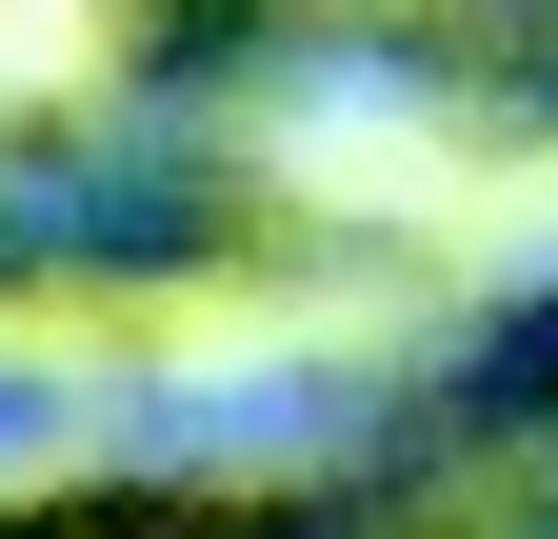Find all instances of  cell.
<instances>
[{
	"instance_id": "1",
	"label": "cell",
	"mask_w": 558,
	"mask_h": 539,
	"mask_svg": "<svg viewBox=\"0 0 558 539\" xmlns=\"http://www.w3.org/2000/svg\"><path fill=\"white\" fill-rule=\"evenodd\" d=\"M0 40H60V0H0Z\"/></svg>"
}]
</instances>
